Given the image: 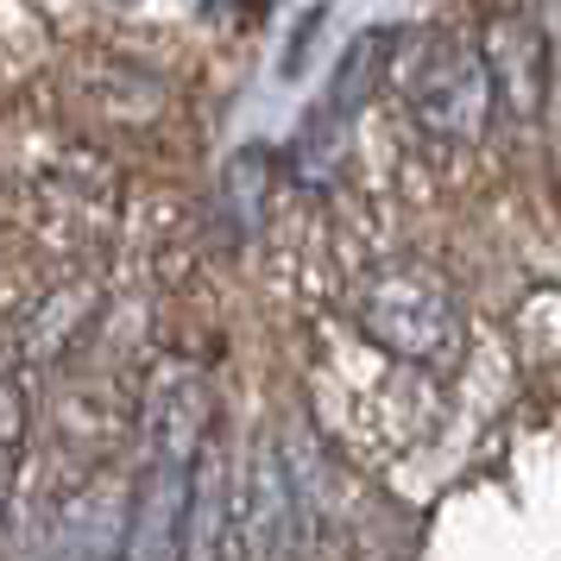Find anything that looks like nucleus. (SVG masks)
I'll return each instance as SVG.
<instances>
[{"label": "nucleus", "mask_w": 561, "mask_h": 561, "mask_svg": "<svg viewBox=\"0 0 561 561\" xmlns=\"http://www.w3.org/2000/svg\"><path fill=\"white\" fill-rule=\"evenodd\" d=\"M354 322L379 354L404 359V366H435L448 373L467 347V309H460L455 284L423 259H385L359 278Z\"/></svg>", "instance_id": "obj_1"}, {"label": "nucleus", "mask_w": 561, "mask_h": 561, "mask_svg": "<svg viewBox=\"0 0 561 561\" xmlns=\"http://www.w3.org/2000/svg\"><path fill=\"white\" fill-rule=\"evenodd\" d=\"M492 102H499V82H492V57L480 38L467 32H430L410 45L404 64V107L416 133L435 146H480L492 127Z\"/></svg>", "instance_id": "obj_2"}, {"label": "nucleus", "mask_w": 561, "mask_h": 561, "mask_svg": "<svg viewBox=\"0 0 561 561\" xmlns=\"http://www.w3.org/2000/svg\"><path fill=\"white\" fill-rule=\"evenodd\" d=\"M139 442H146V467L196 473L203 448L215 442V398H208V379L196 359H152L146 391H139Z\"/></svg>", "instance_id": "obj_3"}, {"label": "nucleus", "mask_w": 561, "mask_h": 561, "mask_svg": "<svg viewBox=\"0 0 561 561\" xmlns=\"http://www.w3.org/2000/svg\"><path fill=\"white\" fill-rule=\"evenodd\" d=\"M233 530H240V549H253V556H290V549H304V485H297L278 442H259Z\"/></svg>", "instance_id": "obj_4"}, {"label": "nucleus", "mask_w": 561, "mask_h": 561, "mask_svg": "<svg viewBox=\"0 0 561 561\" xmlns=\"http://www.w3.org/2000/svg\"><path fill=\"white\" fill-rule=\"evenodd\" d=\"M95 309H102V290L89 278L51 284V290L20 316V329H13V366H51V359H64L82 334H89Z\"/></svg>", "instance_id": "obj_5"}, {"label": "nucleus", "mask_w": 561, "mask_h": 561, "mask_svg": "<svg viewBox=\"0 0 561 561\" xmlns=\"http://www.w3.org/2000/svg\"><path fill=\"white\" fill-rule=\"evenodd\" d=\"M485 57H492V82H499V102L517 114V121H536V107H542V89H549V51H542V38L530 26H517V20H499V26L485 32Z\"/></svg>", "instance_id": "obj_6"}, {"label": "nucleus", "mask_w": 561, "mask_h": 561, "mask_svg": "<svg viewBox=\"0 0 561 561\" xmlns=\"http://www.w3.org/2000/svg\"><path fill=\"white\" fill-rule=\"evenodd\" d=\"M228 511H233V480L221 448L208 442L196 473H190V517H183V556H221L228 549Z\"/></svg>", "instance_id": "obj_7"}, {"label": "nucleus", "mask_w": 561, "mask_h": 561, "mask_svg": "<svg viewBox=\"0 0 561 561\" xmlns=\"http://www.w3.org/2000/svg\"><path fill=\"white\" fill-rule=\"evenodd\" d=\"M398 45V32H366L354 45V57L341 64V77H334V89H329V102L316 107V127L309 133H334L347 114H354L366 95H373V82H379V64H385V51Z\"/></svg>", "instance_id": "obj_8"}, {"label": "nucleus", "mask_w": 561, "mask_h": 561, "mask_svg": "<svg viewBox=\"0 0 561 561\" xmlns=\"http://www.w3.org/2000/svg\"><path fill=\"white\" fill-rule=\"evenodd\" d=\"M228 221L240 233H259V221H265V190H272V152L265 146H247V152L228 164Z\"/></svg>", "instance_id": "obj_9"}, {"label": "nucleus", "mask_w": 561, "mask_h": 561, "mask_svg": "<svg viewBox=\"0 0 561 561\" xmlns=\"http://www.w3.org/2000/svg\"><path fill=\"white\" fill-rule=\"evenodd\" d=\"M0 442H7V473H13L20 448H26V391H20V373L7 379V430H0Z\"/></svg>", "instance_id": "obj_10"}, {"label": "nucleus", "mask_w": 561, "mask_h": 561, "mask_svg": "<svg viewBox=\"0 0 561 561\" xmlns=\"http://www.w3.org/2000/svg\"><path fill=\"white\" fill-rule=\"evenodd\" d=\"M233 7H265V0H233Z\"/></svg>", "instance_id": "obj_11"}]
</instances>
